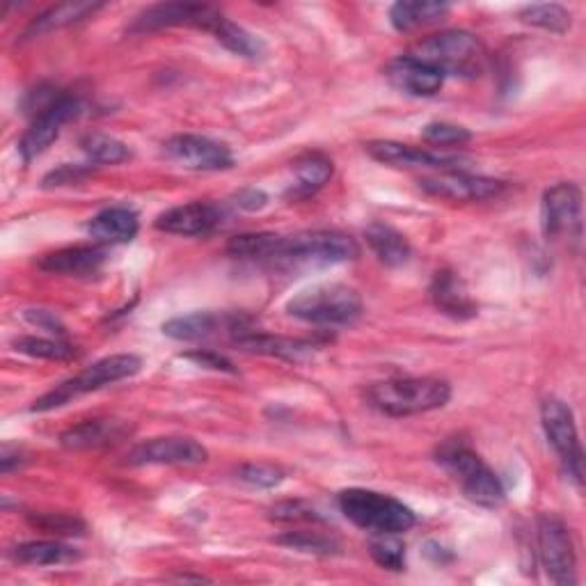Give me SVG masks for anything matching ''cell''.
Wrapping results in <instances>:
<instances>
[{
    "label": "cell",
    "mask_w": 586,
    "mask_h": 586,
    "mask_svg": "<svg viewBox=\"0 0 586 586\" xmlns=\"http://www.w3.org/2000/svg\"><path fill=\"white\" fill-rule=\"evenodd\" d=\"M101 8H104V3H63V6H55V8L46 10L44 14H40L31 25H28L23 37L31 40V37L44 35V33L57 31V28L78 23V21H83L87 17H93Z\"/></svg>",
    "instance_id": "28"
},
{
    "label": "cell",
    "mask_w": 586,
    "mask_h": 586,
    "mask_svg": "<svg viewBox=\"0 0 586 586\" xmlns=\"http://www.w3.org/2000/svg\"><path fill=\"white\" fill-rule=\"evenodd\" d=\"M23 460H25V458H23V454H21L19 449L6 445V447H3V454H0V473H3V475L14 473L17 467L23 465Z\"/></svg>",
    "instance_id": "44"
},
{
    "label": "cell",
    "mask_w": 586,
    "mask_h": 586,
    "mask_svg": "<svg viewBox=\"0 0 586 586\" xmlns=\"http://www.w3.org/2000/svg\"><path fill=\"white\" fill-rule=\"evenodd\" d=\"M163 146L167 159L186 170L218 172V170H229L234 165L229 146L204 135H193V133L174 135Z\"/></svg>",
    "instance_id": "13"
},
{
    "label": "cell",
    "mask_w": 586,
    "mask_h": 586,
    "mask_svg": "<svg viewBox=\"0 0 586 586\" xmlns=\"http://www.w3.org/2000/svg\"><path fill=\"white\" fill-rule=\"evenodd\" d=\"M435 460L460 484L467 500L475 502L477 507L497 509L504 504L507 492L500 477L463 440H447V443L440 445Z\"/></svg>",
    "instance_id": "2"
},
{
    "label": "cell",
    "mask_w": 586,
    "mask_h": 586,
    "mask_svg": "<svg viewBox=\"0 0 586 586\" xmlns=\"http://www.w3.org/2000/svg\"><path fill=\"white\" fill-rule=\"evenodd\" d=\"M408 55L415 61L431 65L443 76L475 78L481 74L486 63V51L481 42L467 31H445L422 40Z\"/></svg>",
    "instance_id": "6"
},
{
    "label": "cell",
    "mask_w": 586,
    "mask_h": 586,
    "mask_svg": "<svg viewBox=\"0 0 586 586\" xmlns=\"http://www.w3.org/2000/svg\"><path fill=\"white\" fill-rule=\"evenodd\" d=\"M237 477L254 488H275L284 481V470L269 463H246L237 470Z\"/></svg>",
    "instance_id": "37"
},
{
    "label": "cell",
    "mask_w": 586,
    "mask_h": 586,
    "mask_svg": "<svg viewBox=\"0 0 586 586\" xmlns=\"http://www.w3.org/2000/svg\"><path fill=\"white\" fill-rule=\"evenodd\" d=\"M234 344L248 354H259V356H275L284 360H303L312 354V344L299 341V339H286L269 333H259L250 328H239L234 333Z\"/></svg>",
    "instance_id": "21"
},
{
    "label": "cell",
    "mask_w": 586,
    "mask_h": 586,
    "mask_svg": "<svg viewBox=\"0 0 586 586\" xmlns=\"http://www.w3.org/2000/svg\"><path fill=\"white\" fill-rule=\"evenodd\" d=\"M271 518L278 522H321V516L301 500L280 502L271 509Z\"/></svg>",
    "instance_id": "40"
},
{
    "label": "cell",
    "mask_w": 586,
    "mask_h": 586,
    "mask_svg": "<svg viewBox=\"0 0 586 586\" xmlns=\"http://www.w3.org/2000/svg\"><path fill=\"white\" fill-rule=\"evenodd\" d=\"M518 19L527 25L541 28V31L564 35L571 28V12L556 3H539V6H527L520 10Z\"/></svg>",
    "instance_id": "32"
},
{
    "label": "cell",
    "mask_w": 586,
    "mask_h": 586,
    "mask_svg": "<svg viewBox=\"0 0 586 586\" xmlns=\"http://www.w3.org/2000/svg\"><path fill=\"white\" fill-rule=\"evenodd\" d=\"M431 301L440 312L456 321H467L477 316V303L473 301L465 282L454 271L435 273L431 282Z\"/></svg>",
    "instance_id": "20"
},
{
    "label": "cell",
    "mask_w": 586,
    "mask_h": 586,
    "mask_svg": "<svg viewBox=\"0 0 586 586\" xmlns=\"http://www.w3.org/2000/svg\"><path fill=\"white\" fill-rule=\"evenodd\" d=\"M339 509L350 522L371 534H405L417 522L413 509L390 495L367 488L341 490Z\"/></svg>",
    "instance_id": "4"
},
{
    "label": "cell",
    "mask_w": 586,
    "mask_h": 586,
    "mask_svg": "<svg viewBox=\"0 0 586 586\" xmlns=\"http://www.w3.org/2000/svg\"><path fill=\"white\" fill-rule=\"evenodd\" d=\"M14 348L28 358H40L51 362H67L78 356L76 346L65 344L61 339H44V337H19L14 341Z\"/></svg>",
    "instance_id": "34"
},
{
    "label": "cell",
    "mask_w": 586,
    "mask_h": 586,
    "mask_svg": "<svg viewBox=\"0 0 586 586\" xmlns=\"http://www.w3.org/2000/svg\"><path fill=\"white\" fill-rule=\"evenodd\" d=\"M12 560L25 566H63L80 560V552L63 541H28L12 550Z\"/></svg>",
    "instance_id": "26"
},
{
    "label": "cell",
    "mask_w": 586,
    "mask_h": 586,
    "mask_svg": "<svg viewBox=\"0 0 586 586\" xmlns=\"http://www.w3.org/2000/svg\"><path fill=\"white\" fill-rule=\"evenodd\" d=\"M186 360L195 362L197 367H204V369H214V371H225V373H237V369H234V365L220 356V354H214V350H191V354L184 356Z\"/></svg>",
    "instance_id": "42"
},
{
    "label": "cell",
    "mask_w": 586,
    "mask_h": 586,
    "mask_svg": "<svg viewBox=\"0 0 586 586\" xmlns=\"http://www.w3.org/2000/svg\"><path fill=\"white\" fill-rule=\"evenodd\" d=\"M23 318L31 326H35L40 330H46L48 335H55V337H65V333H67L61 316H57L55 312H48V310H25Z\"/></svg>",
    "instance_id": "41"
},
{
    "label": "cell",
    "mask_w": 586,
    "mask_h": 586,
    "mask_svg": "<svg viewBox=\"0 0 586 586\" xmlns=\"http://www.w3.org/2000/svg\"><path fill=\"white\" fill-rule=\"evenodd\" d=\"M142 369V360L133 354H120V356H110L104 358L99 362H95L93 367H87L85 371H80L78 376L65 380L63 386L53 388L51 392H46L44 397H40L33 403V413H48V410L55 408H63L67 405L72 399L87 394V392H97L106 386L112 383H120V380L133 378L138 371Z\"/></svg>",
    "instance_id": "7"
},
{
    "label": "cell",
    "mask_w": 586,
    "mask_h": 586,
    "mask_svg": "<svg viewBox=\"0 0 586 586\" xmlns=\"http://www.w3.org/2000/svg\"><path fill=\"white\" fill-rule=\"evenodd\" d=\"M108 259L106 248L99 246H74L48 252L37 259V267L46 273L69 275V278H85L97 273Z\"/></svg>",
    "instance_id": "19"
},
{
    "label": "cell",
    "mask_w": 586,
    "mask_h": 586,
    "mask_svg": "<svg viewBox=\"0 0 586 586\" xmlns=\"http://www.w3.org/2000/svg\"><path fill=\"white\" fill-rule=\"evenodd\" d=\"M87 172H90V170L80 167V165H63L57 172L48 174V177L44 180V186H65V184L78 182L80 177H85Z\"/></svg>",
    "instance_id": "43"
},
{
    "label": "cell",
    "mask_w": 586,
    "mask_h": 586,
    "mask_svg": "<svg viewBox=\"0 0 586 586\" xmlns=\"http://www.w3.org/2000/svg\"><path fill=\"white\" fill-rule=\"evenodd\" d=\"M124 426L112 420H87L63 433L61 443L67 449H97L106 447L124 435Z\"/></svg>",
    "instance_id": "25"
},
{
    "label": "cell",
    "mask_w": 586,
    "mask_h": 586,
    "mask_svg": "<svg viewBox=\"0 0 586 586\" xmlns=\"http://www.w3.org/2000/svg\"><path fill=\"white\" fill-rule=\"evenodd\" d=\"M365 150L373 161L390 167H428V170L449 172V170H460L463 163L460 156L440 154L424 150V146H413L394 140H373L365 146Z\"/></svg>",
    "instance_id": "15"
},
{
    "label": "cell",
    "mask_w": 586,
    "mask_h": 586,
    "mask_svg": "<svg viewBox=\"0 0 586 586\" xmlns=\"http://www.w3.org/2000/svg\"><path fill=\"white\" fill-rule=\"evenodd\" d=\"M280 234H241V237H234L227 243V252L237 259H250V261H269L275 254Z\"/></svg>",
    "instance_id": "33"
},
{
    "label": "cell",
    "mask_w": 586,
    "mask_h": 586,
    "mask_svg": "<svg viewBox=\"0 0 586 586\" xmlns=\"http://www.w3.org/2000/svg\"><path fill=\"white\" fill-rule=\"evenodd\" d=\"M365 239L373 250V254L390 269L403 267V263H408L410 259V252H413L403 234L386 223H371L365 229Z\"/></svg>",
    "instance_id": "24"
},
{
    "label": "cell",
    "mask_w": 586,
    "mask_h": 586,
    "mask_svg": "<svg viewBox=\"0 0 586 586\" xmlns=\"http://www.w3.org/2000/svg\"><path fill=\"white\" fill-rule=\"evenodd\" d=\"M223 12L202 3H159L146 8L135 17L131 33H154L163 28H197L204 33H214L223 21Z\"/></svg>",
    "instance_id": "11"
},
{
    "label": "cell",
    "mask_w": 586,
    "mask_h": 586,
    "mask_svg": "<svg viewBox=\"0 0 586 586\" xmlns=\"http://www.w3.org/2000/svg\"><path fill=\"white\" fill-rule=\"evenodd\" d=\"M225 316L214 312H193L186 316H174L163 324V335L177 341H199L211 337L220 326Z\"/></svg>",
    "instance_id": "29"
},
{
    "label": "cell",
    "mask_w": 586,
    "mask_h": 586,
    "mask_svg": "<svg viewBox=\"0 0 586 586\" xmlns=\"http://www.w3.org/2000/svg\"><path fill=\"white\" fill-rule=\"evenodd\" d=\"M138 229H140L138 214L127 207L104 209L90 220V225H87V234L104 246L131 243L138 237Z\"/></svg>",
    "instance_id": "22"
},
{
    "label": "cell",
    "mask_w": 586,
    "mask_h": 586,
    "mask_svg": "<svg viewBox=\"0 0 586 586\" xmlns=\"http://www.w3.org/2000/svg\"><path fill=\"white\" fill-rule=\"evenodd\" d=\"M543 234L547 241L582 237V191L577 184L562 182L543 195Z\"/></svg>",
    "instance_id": "12"
},
{
    "label": "cell",
    "mask_w": 586,
    "mask_h": 586,
    "mask_svg": "<svg viewBox=\"0 0 586 586\" xmlns=\"http://www.w3.org/2000/svg\"><path fill=\"white\" fill-rule=\"evenodd\" d=\"M80 150L85 152V156L90 159L93 163L99 165H117V163H124L131 159V150L122 142L112 135L106 133H87L80 138Z\"/></svg>",
    "instance_id": "31"
},
{
    "label": "cell",
    "mask_w": 586,
    "mask_h": 586,
    "mask_svg": "<svg viewBox=\"0 0 586 586\" xmlns=\"http://www.w3.org/2000/svg\"><path fill=\"white\" fill-rule=\"evenodd\" d=\"M239 207L241 209H250V211H254V209H261L263 207V204H267V195H263L261 191H243L241 195H239Z\"/></svg>",
    "instance_id": "45"
},
{
    "label": "cell",
    "mask_w": 586,
    "mask_h": 586,
    "mask_svg": "<svg viewBox=\"0 0 586 586\" xmlns=\"http://www.w3.org/2000/svg\"><path fill=\"white\" fill-rule=\"evenodd\" d=\"M369 552L378 566L388 571L405 568V545L399 534H376V539L369 543Z\"/></svg>",
    "instance_id": "35"
},
{
    "label": "cell",
    "mask_w": 586,
    "mask_h": 586,
    "mask_svg": "<svg viewBox=\"0 0 586 586\" xmlns=\"http://www.w3.org/2000/svg\"><path fill=\"white\" fill-rule=\"evenodd\" d=\"M211 35L227 51H231L234 55L246 57V61H259V57L267 53V46H263V42L257 35L246 31L243 25L229 21L227 17H223V21L216 25V31Z\"/></svg>",
    "instance_id": "30"
},
{
    "label": "cell",
    "mask_w": 586,
    "mask_h": 586,
    "mask_svg": "<svg viewBox=\"0 0 586 586\" xmlns=\"http://www.w3.org/2000/svg\"><path fill=\"white\" fill-rule=\"evenodd\" d=\"M278 543L310 554H335L339 547L333 539L321 536L316 532H286L284 536L278 539Z\"/></svg>",
    "instance_id": "38"
},
{
    "label": "cell",
    "mask_w": 586,
    "mask_h": 586,
    "mask_svg": "<svg viewBox=\"0 0 586 586\" xmlns=\"http://www.w3.org/2000/svg\"><path fill=\"white\" fill-rule=\"evenodd\" d=\"M424 142L440 146V150H449V146H463L473 140V133L465 127L449 124V122H431L422 129Z\"/></svg>",
    "instance_id": "36"
},
{
    "label": "cell",
    "mask_w": 586,
    "mask_h": 586,
    "mask_svg": "<svg viewBox=\"0 0 586 586\" xmlns=\"http://www.w3.org/2000/svg\"><path fill=\"white\" fill-rule=\"evenodd\" d=\"M365 399L388 417H413L445 408L452 399V386L443 378H390L367 388Z\"/></svg>",
    "instance_id": "1"
},
{
    "label": "cell",
    "mask_w": 586,
    "mask_h": 586,
    "mask_svg": "<svg viewBox=\"0 0 586 586\" xmlns=\"http://www.w3.org/2000/svg\"><path fill=\"white\" fill-rule=\"evenodd\" d=\"M209 452L193 437H154L129 452L131 465H202Z\"/></svg>",
    "instance_id": "16"
},
{
    "label": "cell",
    "mask_w": 586,
    "mask_h": 586,
    "mask_svg": "<svg viewBox=\"0 0 586 586\" xmlns=\"http://www.w3.org/2000/svg\"><path fill=\"white\" fill-rule=\"evenodd\" d=\"M362 299L356 289L346 284H318L296 293L286 312L312 326H354L362 316Z\"/></svg>",
    "instance_id": "5"
},
{
    "label": "cell",
    "mask_w": 586,
    "mask_h": 586,
    "mask_svg": "<svg viewBox=\"0 0 586 586\" xmlns=\"http://www.w3.org/2000/svg\"><path fill=\"white\" fill-rule=\"evenodd\" d=\"M449 14L447 3H422V0H413V3H397L390 10V21L399 33H413L420 28H428L443 21Z\"/></svg>",
    "instance_id": "27"
},
{
    "label": "cell",
    "mask_w": 586,
    "mask_h": 586,
    "mask_svg": "<svg viewBox=\"0 0 586 586\" xmlns=\"http://www.w3.org/2000/svg\"><path fill=\"white\" fill-rule=\"evenodd\" d=\"M78 112H80V99L72 95H57L51 97L46 104H42L33 124L28 127V131L19 142V154L23 163H33L37 156H42L48 146L61 138L63 127L72 122Z\"/></svg>",
    "instance_id": "9"
},
{
    "label": "cell",
    "mask_w": 586,
    "mask_h": 586,
    "mask_svg": "<svg viewBox=\"0 0 586 586\" xmlns=\"http://www.w3.org/2000/svg\"><path fill=\"white\" fill-rule=\"evenodd\" d=\"M358 254L360 248L356 239L346 237L341 231H303L293 234V237H280L271 263L286 269H321L354 261Z\"/></svg>",
    "instance_id": "3"
},
{
    "label": "cell",
    "mask_w": 586,
    "mask_h": 586,
    "mask_svg": "<svg viewBox=\"0 0 586 586\" xmlns=\"http://www.w3.org/2000/svg\"><path fill=\"white\" fill-rule=\"evenodd\" d=\"M223 225V211L209 202H191L156 218V229L177 237H207Z\"/></svg>",
    "instance_id": "17"
},
{
    "label": "cell",
    "mask_w": 586,
    "mask_h": 586,
    "mask_svg": "<svg viewBox=\"0 0 586 586\" xmlns=\"http://www.w3.org/2000/svg\"><path fill=\"white\" fill-rule=\"evenodd\" d=\"M539 560L552 584H577V560L568 527L554 516L539 518Z\"/></svg>",
    "instance_id": "10"
},
{
    "label": "cell",
    "mask_w": 586,
    "mask_h": 586,
    "mask_svg": "<svg viewBox=\"0 0 586 586\" xmlns=\"http://www.w3.org/2000/svg\"><path fill=\"white\" fill-rule=\"evenodd\" d=\"M420 186L435 197L452 199V202H484V199L497 197L504 191V182L479 177V174H470L465 170L437 172L433 174V177L422 180Z\"/></svg>",
    "instance_id": "14"
},
{
    "label": "cell",
    "mask_w": 586,
    "mask_h": 586,
    "mask_svg": "<svg viewBox=\"0 0 586 586\" xmlns=\"http://www.w3.org/2000/svg\"><path fill=\"white\" fill-rule=\"evenodd\" d=\"M541 424L547 435V443L552 449L560 456L564 473L582 486L584 481V452L579 443V433L575 424V415L568 403L562 399H545L541 405Z\"/></svg>",
    "instance_id": "8"
},
{
    "label": "cell",
    "mask_w": 586,
    "mask_h": 586,
    "mask_svg": "<svg viewBox=\"0 0 586 586\" xmlns=\"http://www.w3.org/2000/svg\"><path fill=\"white\" fill-rule=\"evenodd\" d=\"M333 161L318 152L303 154L301 159L293 161V184L286 191V197L291 199H303L314 195L316 191L324 188L330 177H333Z\"/></svg>",
    "instance_id": "23"
},
{
    "label": "cell",
    "mask_w": 586,
    "mask_h": 586,
    "mask_svg": "<svg viewBox=\"0 0 586 586\" xmlns=\"http://www.w3.org/2000/svg\"><path fill=\"white\" fill-rule=\"evenodd\" d=\"M31 522L46 534H83L85 532V524L78 518L61 516V513H42V516L31 518Z\"/></svg>",
    "instance_id": "39"
},
{
    "label": "cell",
    "mask_w": 586,
    "mask_h": 586,
    "mask_svg": "<svg viewBox=\"0 0 586 586\" xmlns=\"http://www.w3.org/2000/svg\"><path fill=\"white\" fill-rule=\"evenodd\" d=\"M386 78L392 87L408 97H435L445 85V76L413 55H401L386 67Z\"/></svg>",
    "instance_id": "18"
}]
</instances>
